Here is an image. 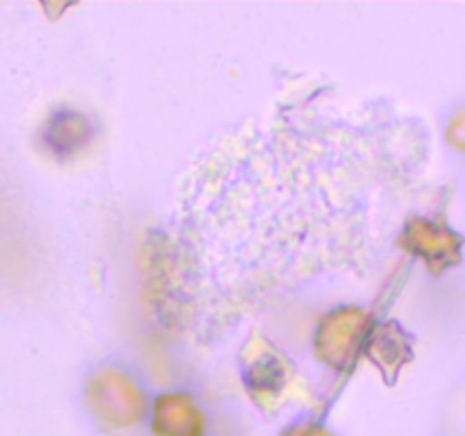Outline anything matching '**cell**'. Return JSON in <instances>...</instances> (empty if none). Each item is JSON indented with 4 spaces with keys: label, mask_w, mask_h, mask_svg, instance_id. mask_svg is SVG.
Instances as JSON below:
<instances>
[{
    "label": "cell",
    "mask_w": 465,
    "mask_h": 436,
    "mask_svg": "<svg viewBox=\"0 0 465 436\" xmlns=\"http://www.w3.org/2000/svg\"><path fill=\"white\" fill-rule=\"evenodd\" d=\"M363 350L380 366V371L384 372L389 382H393L398 377L400 368L413 357L411 341L400 330L398 322H384L377 330L368 332Z\"/></svg>",
    "instance_id": "8992f818"
},
{
    "label": "cell",
    "mask_w": 465,
    "mask_h": 436,
    "mask_svg": "<svg viewBox=\"0 0 465 436\" xmlns=\"http://www.w3.org/2000/svg\"><path fill=\"white\" fill-rule=\"evenodd\" d=\"M86 404L94 416L109 430H125L141 421L145 400L132 377L116 368L94 372L86 384Z\"/></svg>",
    "instance_id": "6da1fadb"
},
{
    "label": "cell",
    "mask_w": 465,
    "mask_h": 436,
    "mask_svg": "<svg viewBox=\"0 0 465 436\" xmlns=\"http://www.w3.org/2000/svg\"><path fill=\"white\" fill-rule=\"evenodd\" d=\"M400 243L409 253L425 259V263L434 272L454 266L461 259V236L454 234L440 223L427 221V218H411Z\"/></svg>",
    "instance_id": "277c9868"
},
{
    "label": "cell",
    "mask_w": 465,
    "mask_h": 436,
    "mask_svg": "<svg viewBox=\"0 0 465 436\" xmlns=\"http://www.w3.org/2000/svg\"><path fill=\"white\" fill-rule=\"evenodd\" d=\"M368 313L357 307L334 309L321 321L316 332V352L327 366L336 371H348L357 363L366 336Z\"/></svg>",
    "instance_id": "3957f363"
},
{
    "label": "cell",
    "mask_w": 465,
    "mask_h": 436,
    "mask_svg": "<svg viewBox=\"0 0 465 436\" xmlns=\"http://www.w3.org/2000/svg\"><path fill=\"white\" fill-rule=\"evenodd\" d=\"M84 132H86V121L84 116L73 112H64L59 116H54V121L50 123L48 130V144L54 150H71L80 148L84 144Z\"/></svg>",
    "instance_id": "52a82bcc"
},
{
    "label": "cell",
    "mask_w": 465,
    "mask_h": 436,
    "mask_svg": "<svg viewBox=\"0 0 465 436\" xmlns=\"http://www.w3.org/2000/svg\"><path fill=\"white\" fill-rule=\"evenodd\" d=\"M241 362H243L245 386H248L250 395L268 409L284 402L295 382H300L295 377L293 366L286 362V357H282L259 334H254L245 343L243 352H241Z\"/></svg>",
    "instance_id": "7a4b0ae2"
},
{
    "label": "cell",
    "mask_w": 465,
    "mask_h": 436,
    "mask_svg": "<svg viewBox=\"0 0 465 436\" xmlns=\"http://www.w3.org/2000/svg\"><path fill=\"white\" fill-rule=\"evenodd\" d=\"M289 436H330V434L316 425H304V427H295V430H291Z\"/></svg>",
    "instance_id": "ba28073f"
},
{
    "label": "cell",
    "mask_w": 465,
    "mask_h": 436,
    "mask_svg": "<svg viewBox=\"0 0 465 436\" xmlns=\"http://www.w3.org/2000/svg\"><path fill=\"white\" fill-rule=\"evenodd\" d=\"M153 430L159 436H200L204 416L186 393H166L154 402Z\"/></svg>",
    "instance_id": "5b68a950"
}]
</instances>
